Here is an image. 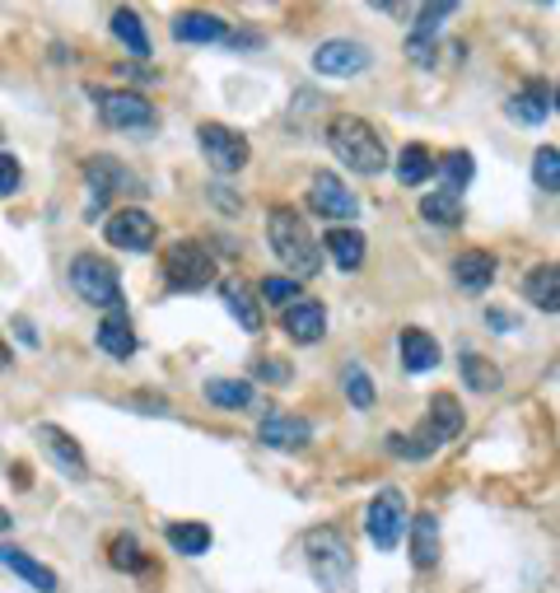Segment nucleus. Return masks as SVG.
<instances>
[{"instance_id": "1", "label": "nucleus", "mask_w": 560, "mask_h": 593, "mask_svg": "<svg viewBox=\"0 0 560 593\" xmlns=\"http://www.w3.org/2000/svg\"><path fill=\"white\" fill-rule=\"evenodd\" d=\"M267 239H271V253L280 257V267H285L294 280L318 276V267H322L318 239L308 234V220L294 206H276L267 215Z\"/></svg>"}, {"instance_id": "2", "label": "nucleus", "mask_w": 560, "mask_h": 593, "mask_svg": "<svg viewBox=\"0 0 560 593\" xmlns=\"http://www.w3.org/2000/svg\"><path fill=\"white\" fill-rule=\"evenodd\" d=\"M327 146H332L336 160L355 168V174H383L387 168V146L379 140V131L355 113H336L327 122Z\"/></svg>"}, {"instance_id": "3", "label": "nucleus", "mask_w": 560, "mask_h": 593, "mask_svg": "<svg viewBox=\"0 0 560 593\" xmlns=\"http://www.w3.org/2000/svg\"><path fill=\"white\" fill-rule=\"evenodd\" d=\"M458 430H462V407L448 393H440V398H430V412L420 420V430L416 434H387V449L402 458H425L434 449H444L448 440H458Z\"/></svg>"}, {"instance_id": "4", "label": "nucleus", "mask_w": 560, "mask_h": 593, "mask_svg": "<svg viewBox=\"0 0 560 593\" xmlns=\"http://www.w3.org/2000/svg\"><path fill=\"white\" fill-rule=\"evenodd\" d=\"M308 570H314V580L322 589H351L355 580V556L346 547V538L336 533V528H318V533H308Z\"/></svg>"}, {"instance_id": "5", "label": "nucleus", "mask_w": 560, "mask_h": 593, "mask_svg": "<svg viewBox=\"0 0 560 593\" xmlns=\"http://www.w3.org/2000/svg\"><path fill=\"white\" fill-rule=\"evenodd\" d=\"M71 290L80 294L85 304H99V308H122V276L107 257H93L80 253L71 262Z\"/></svg>"}, {"instance_id": "6", "label": "nucleus", "mask_w": 560, "mask_h": 593, "mask_svg": "<svg viewBox=\"0 0 560 593\" xmlns=\"http://www.w3.org/2000/svg\"><path fill=\"white\" fill-rule=\"evenodd\" d=\"M365 528H369V542L379 552H393L402 538H407L411 528V514H407V495H402L397 487H383L379 495L369 501L365 509Z\"/></svg>"}, {"instance_id": "7", "label": "nucleus", "mask_w": 560, "mask_h": 593, "mask_svg": "<svg viewBox=\"0 0 560 593\" xmlns=\"http://www.w3.org/2000/svg\"><path fill=\"white\" fill-rule=\"evenodd\" d=\"M89 99L99 103L103 127H113V131H150L154 127V108L145 93H136V89H89Z\"/></svg>"}, {"instance_id": "8", "label": "nucleus", "mask_w": 560, "mask_h": 593, "mask_svg": "<svg viewBox=\"0 0 560 593\" xmlns=\"http://www.w3.org/2000/svg\"><path fill=\"white\" fill-rule=\"evenodd\" d=\"M164 276H168V286H174V290H206L211 280H215L211 248L196 243V239L174 243V248L164 253Z\"/></svg>"}, {"instance_id": "9", "label": "nucleus", "mask_w": 560, "mask_h": 593, "mask_svg": "<svg viewBox=\"0 0 560 593\" xmlns=\"http://www.w3.org/2000/svg\"><path fill=\"white\" fill-rule=\"evenodd\" d=\"M103 239L122 248V253H150L154 239H160V229H154V215L140 211V206H122L103 220Z\"/></svg>"}, {"instance_id": "10", "label": "nucleus", "mask_w": 560, "mask_h": 593, "mask_svg": "<svg viewBox=\"0 0 560 593\" xmlns=\"http://www.w3.org/2000/svg\"><path fill=\"white\" fill-rule=\"evenodd\" d=\"M308 206H314V215H322V220H336V225L360 215V201H355V192L336 174H327V168H318L314 182H308Z\"/></svg>"}, {"instance_id": "11", "label": "nucleus", "mask_w": 560, "mask_h": 593, "mask_svg": "<svg viewBox=\"0 0 560 593\" xmlns=\"http://www.w3.org/2000/svg\"><path fill=\"white\" fill-rule=\"evenodd\" d=\"M196 140H201V150H206V160L220 168V174H239V168L247 164V140L233 131V127H225V122H201V131H196Z\"/></svg>"}, {"instance_id": "12", "label": "nucleus", "mask_w": 560, "mask_h": 593, "mask_svg": "<svg viewBox=\"0 0 560 593\" xmlns=\"http://www.w3.org/2000/svg\"><path fill=\"white\" fill-rule=\"evenodd\" d=\"M314 71L327 75V80H346V75H360V71H369V47L351 42V38L322 42L318 52H314Z\"/></svg>"}, {"instance_id": "13", "label": "nucleus", "mask_w": 560, "mask_h": 593, "mask_svg": "<svg viewBox=\"0 0 560 593\" xmlns=\"http://www.w3.org/2000/svg\"><path fill=\"white\" fill-rule=\"evenodd\" d=\"M257 440L267 444V449H280V454H294V449H304L308 440H314V426H308L304 416L271 412V416L257 426Z\"/></svg>"}, {"instance_id": "14", "label": "nucleus", "mask_w": 560, "mask_h": 593, "mask_svg": "<svg viewBox=\"0 0 560 593\" xmlns=\"http://www.w3.org/2000/svg\"><path fill=\"white\" fill-rule=\"evenodd\" d=\"M551 108H556V93L542 85V80H527V85L505 103V113H509V122H519V127H542Z\"/></svg>"}, {"instance_id": "15", "label": "nucleus", "mask_w": 560, "mask_h": 593, "mask_svg": "<svg viewBox=\"0 0 560 593\" xmlns=\"http://www.w3.org/2000/svg\"><path fill=\"white\" fill-rule=\"evenodd\" d=\"M285 337L300 341V346H314L327 337V308L318 300H300L294 308H285Z\"/></svg>"}, {"instance_id": "16", "label": "nucleus", "mask_w": 560, "mask_h": 593, "mask_svg": "<svg viewBox=\"0 0 560 593\" xmlns=\"http://www.w3.org/2000/svg\"><path fill=\"white\" fill-rule=\"evenodd\" d=\"M0 566L14 570V575H20V580L28 584V589H38V593H56V589H61L56 570H47L42 560H34V556L20 552V547H10V542H0Z\"/></svg>"}, {"instance_id": "17", "label": "nucleus", "mask_w": 560, "mask_h": 593, "mask_svg": "<svg viewBox=\"0 0 560 593\" xmlns=\"http://www.w3.org/2000/svg\"><path fill=\"white\" fill-rule=\"evenodd\" d=\"M454 280H458V290H467V294L491 290V280H495V253H486V248H467V253H458Z\"/></svg>"}, {"instance_id": "18", "label": "nucleus", "mask_w": 560, "mask_h": 593, "mask_svg": "<svg viewBox=\"0 0 560 593\" xmlns=\"http://www.w3.org/2000/svg\"><path fill=\"white\" fill-rule=\"evenodd\" d=\"M523 294L533 308H542V314H560V262H542V267L527 272Z\"/></svg>"}, {"instance_id": "19", "label": "nucleus", "mask_w": 560, "mask_h": 593, "mask_svg": "<svg viewBox=\"0 0 560 593\" xmlns=\"http://www.w3.org/2000/svg\"><path fill=\"white\" fill-rule=\"evenodd\" d=\"M85 174H89V220H93V211H103L107 197L127 182V168H122L117 160H107V154H99V160H89Z\"/></svg>"}, {"instance_id": "20", "label": "nucleus", "mask_w": 560, "mask_h": 593, "mask_svg": "<svg viewBox=\"0 0 560 593\" xmlns=\"http://www.w3.org/2000/svg\"><path fill=\"white\" fill-rule=\"evenodd\" d=\"M38 444H42V454L52 458L66 477H85V454H80V444H75L66 430H56V426H38Z\"/></svg>"}, {"instance_id": "21", "label": "nucleus", "mask_w": 560, "mask_h": 593, "mask_svg": "<svg viewBox=\"0 0 560 593\" xmlns=\"http://www.w3.org/2000/svg\"><path fill=\"white\" fill-rule=\"evenodd\" d=\"M174 38L178 42H229V24L220 14H206V10H187L174 20Z\"/></svg>"}, {"instance_id": "22", "label": "nucleus", "mask_w": 560, "mask_h": 593, "mask_svg": "<svg viewBox=\"0 0 560 593\" xmlns=\"http://www.w3.org/2000/svg\"><path fill=\"white\" fill-rule=\"evenodd\" d=\"M322 248L332 253V262L341 272H355L365 262V234L360 229H351V225H332L322 234Z\"/></svg>"}, {"instance_id": "23", "label": "nucleus", "mask_w": 560, "mask_h": 593, "mask_svg": "<svg viewBox=\"0 0 560 593\" xmlns=\"http://www.w3.org/2000/svg\"><path fill=\"white\" fill-rule=\"evenodd\" d=\"M397 346H402V365H407L411 374H425V369L440 365V341H434L430 332H420V327H402Z\"/></svg>"}, {"instance_id": "24", "label": "nucleus", "mask_w": 560, "mask_h": 593, "mask_svg": "<svg viewBox=\"0 0 560 593\" xmlns=\"http://www.w3.org/2000/svg\"><path fill=\"white\" fill-rule=\"evenodd\" d=\"M411 560L420 570H430L440 560V519L434 514H416L411 519Z\"/></svg>"}, {"instance_id": "25", "label": "nucleus", "mask_w": 560, "mask_h": 593, "mask_svg": "<svg viewBox=\"0 0 560 593\" xmlns=\"http://www.w3.org/2000/svg\"><path fill=\"white\" fill-rule=\"evenodd\" d=\"M430 174H440V160H430V150L425 146H402L397 150V182L402 187H420V182H430Z\"/></svg>"}, {"instance_id": "26", "label": "nucleus", "mask_w": 560, "mask_h": 593, "mask_svg": "<svg viewBox=\"0 0 560 593\" xmlns=\"http://www.w3.org/2000/svg\"><path fill=\"white\" fill-rule=\"evenodd\" d=\"M220 300H225V308L233 314V323H239L243 332H262V304H257L253 290H243L239 280H229V286L220 290Z\"/></svg>"}, {"instance_id": "27", "label": "nucleus", "mask_w": 560, "mask_h": 593, "mask_svg": "<svg viewBox=\"0 0 560 593\" xmlns=\"http://www.w3.org/2000/svg\"><path fill=\"white\" fill-rule=\"evenodd\" d=\"M99 346L113 355V361H131V355H136V332H131V323L122 318V314L103 318V323H99Z\"/></svg>"}, {"instance_id": "28", "label": "nucleus", "mask_w": 560, "mask_h": 593, "mask_svg": "<svg viewBox=\"0 0 560 593\" xmlns=\"http://www.w3.org/2000/svg\"><path fill=\"white\" fill-rule=\"evenodd\" d=\"M164 538H168V547H174L178 556H206L211 542H215L206 523H168Z\"/></svg>"}, {"instance_id": "29", "label": "nucleus", "mask_w": 560, "mask_h": 593, "mask_svg": "<svg viewBox=\"0 0 560 593\" xmlns=\"http://www.w3.org/2000/svg\"><path fill=\"white\" fill-rule=\"evenodd\" d=\"M206 402H215L220 412H243V407H253V383L247 379H211Z\"/></svg>"}, {"instance_id": "30", "label": "nucleus", "mask_w": 560, "mask_h": 593, "mask_svg": "<svg viewBox=\"0 0 560 593\" xmlns=\"http://www.w3.org/2000/svg\"><path fill=\"white\" fill-rule=\"evenodd\" d=\"M420 215H425V225H440V229H458L462 225V201L454 192H430L425 201H420Z\"/></svg>"}, {"instance_id": "31", "label": "nucleus", "mask_w": 560, "mask_h": 593, "mask_svg": "<svg viewBox=\"0 0 560 593\" xmlns=\"http://www.w3.org/2000/svg\"><path fill=\"white\" fill-rule=\"evenodd\" d=\"M113 38L117 42H127L136 56H150V34H145V24H140V14L136 10H113Z\"/></svg>"}, {"instance_id": "32", "label": "nucleus", "mask_w": 560, "mask_h": 593, "mask_svg": "<svg viewBox=\"0 0 560 593\" xmlns=\"http://www.w3.org/2000/svg\"><path fill=\"white\" fill-rule=\"evenodd\" d=\"M472 174H476V164H472V154L467 150H448L444 160H440V178H444V192H462L467 182H472Z\"/></svg>"}, {"instance_id": "33", "label": "nucleus", "mask_w": 560, "mask_h": 593, "mask_svg": "<svg viewBox=\"0 0 560 593\" xmlns=\"http://www.w3.org/2000/svg\"><path fill=\"white\" fill-rule=\"evenodd\" d=\"M341 393H346V402H351V407H360V412L373 407V383H369L365 365L346 361V369H341Z\"/></svg>"}, {"instance_id": "34", "label": "nucleus", "mask_w": 560, "mask_h": 593, "mask_svg": "<svg viewBox=\"0 0 560 593\" xmlns=\"http://www.w3.org/2000/svg\"><path fill=\"white\" fill-rule=\"evenodd\" d=\"M500 365H491L486 355H462V383L476 388V393H491V388H500Z\"/></svg>"}, {"instance_id": "35", "label": "nucleus", "mask_w": 560, "mask_h": 593, "mask_svg": "<svg viewBox=\"0 0 560 593\" xmlns=\"http://www.w3.org/2000/svg\"><path fill=\"white\" fill-rule=\"evenodd\" d=\"M107 566L113 570H145V552H140V542L131 533H117L107 542Z\"/></svg>"}, {"instance_id": "36", "label": "nucleus", "mask_w": 560, "mask_h": 593, "mask_svg": "<svg viewBox=\"0 0 560 593\" xmlns=\"http://www.w3.org/2000/svg\"><path fill=\"white\" fill-rule=\"evenodd\" d=\"M533 182L542 192H560V150L556 146H542L533 154Z\"/></svg>"}, {"instance_id": "37", "label": "nucleus", "mask_w": 560, "mask_h": 593, "mask_svg": "<svg viewBox=\"0 0 560 593\" xmlns=\"http://www.w3.org/2000/svg\"><path fill=\"white\" fill-rule=\"evenodd\" d=\"M262 300L280 304V308H294V304H300V280H294V276H267V280H262Z\"/></svg>"}, {"instance_id": "38", "label": "nucleus", "mask_w": 560, "mask_h": 593, "mask_svg": "<svg viewBox=\"0 0 560 593\" xmlns=\"http://www.w3.org/2000/svg\"><path fill=\"white\" fill-rule=\"evenodd\" d=\"M20 182H24V168L14 154H0V197H14L20 192Z\"/></svg>"}, {"instance_id": "39", "label": "nucleus", "mask_w": 560, "mask_h": 593, "mask_svg": "<svg viewBox=\"0 0 560 593\" xmlns=\"http://www.w3.org/2000/svg\"><path fill=\"white\" fill-rule=\"evenodd\" d=\"M253 374H257L262 383H290V379H294V369H290L285 361H257Z\"/></svg>"}, {"instance_id": "40", "label": "nucleus", "mask_w": 560, "mask_h": 593, "mask_svg": "<svg viewBox=\"0 0 560 593\" xmlns=\"http://www.w3.org/2000/svg\"><path fill=\"white\" fill-rule=\"evenodd\" d=\"M486 323H491V332H513V327H519V318H513L509 308H486Z\"/></svg>"}, {"instance_id": "41", "label": "nucleus", "mask_w": 560, "mask_h": 593, "mask_svg": "<svg viewBox=\"0 0 560 593\" xmlns=\"http://www.w3.org/2000/svg\"><path fill=\"white\" fill-rule=\"evenodd\" d=\"M10 528H14V514H10L5 505H0V533H10Z\"/></svg>"}, {"instance_id": "42", "label": "nucleus", "mask_w": 560, "mask_h": 593, "mask_svg": "<svg viewBox=\"0 0 560 593\" xmlns=\"http://www.w3.org/2000/svg\"><path fill=\"white\" fill-rule=\"evenodd\" d=\"M10 365V346H5V341H0V369H5Z\"/></svg>"}, {"instance_id": "43", "label": "nucleus", "mask_w": 560, "mask_h": 593, "mask_svg": "<svg viewBox=\"0 0 560 593\" xmlns=\"http://www.w3.org/2000/svg\"><path fill=\"white\" fill-rule=\"evenodd\" d=\"M556 113H560V85H556Z\"/></svg>"}, {"instance_id": "44", "label": "nucleus", "mask_w": 560, "mask_h": 593, "mask_svg": "<svg viewBox=\"0 0 560 593\" xmlns=\"http://www.w3.org/2000/svg\"><path fill=\"white\" fill-rule=\"evenodd\" d=\"M551 374H556V379H560V365H556V369H551Z\"/></svg>"}]
</instances>
